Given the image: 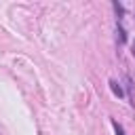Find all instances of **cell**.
<instances>
[{
  "instance_id": "277c9868",
  "label": "cell",
  "mask_w": 135,
  "mask_h": 135,
  "mask_svg": "<svg viewBox=\"0 0 135 135\" xmlns=\"http://www.w3.org/2000/svg\"><path fill=\"white\" fill-rule=\"evenodd\" d=\"M112 127H114V133H116V135H127L124 129H122V124H120L118 120H114V118H112Z\"/></svg>"
},
{
  "instance_id": "6da1fadb",
  "label": "cell",
  "mask_w": 135,
  "mask_h": 135,
  "mask_svg": "<svg viewBox=\"0 0 135 135\" xmlns=\"http://www.w3.org/2000/svg\"><path fill=\"white\" fill-rule=\"evenodd\" d=\"M108 84H110V91H112L116 97H124V91H122V86H120V82H118V80H114V78H112Z\"/></svg>"
},
{
  "instance_id": "5b68a950",
  "label": "cell",
  "mask_w": 135,
  "mask_h": 135,
  "mask_svg": "<svg viewBox=\"0 0 135 135\" xmlns=\"http://www.w3.org/2000/svg\"><path fill=\"white\" fill-rule=\"evenodd\" d=\"M131 53H133V57H135V40H133V51H131Z\"/></svg>"
},
{
  "instance_id": "3957f363",
  "label": "cell",
  "mask_w": 135,
  "mask_h": 135,
  "mask_svg": "<svg viewBox=\"0 0 135 135\" xmlns=\"http://www.w3.org/2000/svg\"><path fill=\"white\" fill-rule=\"evenodd\" d=\"M112 6H114V11H116V15H118V21H122V17H124V6L120 4V2H112Z\"/></svg>"
},
{
  "instance_id": "7a4b0ae2",
  "label": "cell",
  "mask_w": 135,
  "mask_h": 135,
  "mask_svg": "<svg viewBox=\"0 0 135 135\" xmlns=\"http://www.w3.org/2000/svg\"><path fill=\"white\" fill-rule=\"evenodd\" d=\"M116 34H118V42H120V44L127 42V32H124V27H122L120 21H116Z\"/></svg>"
}]
</instances>
